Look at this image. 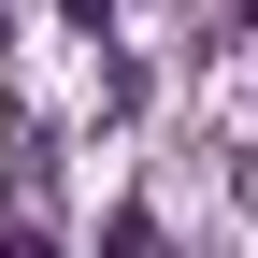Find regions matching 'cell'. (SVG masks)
Returning a JSON list of instances; mask_svg holds the SVG:
<instances>
[{
    "instance_id": "cell-1",
    "label": "cell",
    "mask_w": 258,
    "mask_h": 258,
    "mask_svg": "<svg viewBox=\"0 0 258 258\" xmlns=\"http://www.w3.org/2000/svg\"><path fill=\"white\" fill-rule=\"evenodd\" d=\"M0 258H57V244H43V230H0Z\"/></svg>"
},
{
    "instance_id": "cell-2",
    "label": "cell",
    "mask_w": 258,
    "mask_h": 258,
    "mask_svg": "<svg viewBox=\"0 0 258 258\" xmlns=\"http://www.w3.org/2000/svg\"><path fill=\"white\" fill-rule=\"evenodd\" d=\"M57 15H86V29H101V15H115V0H57Z\"/></svg>"
}]
</instances>
